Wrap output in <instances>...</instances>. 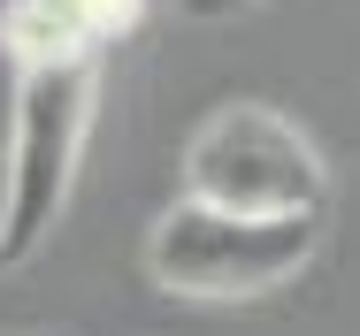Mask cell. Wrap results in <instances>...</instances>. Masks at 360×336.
I'll list each match as a JSON object with an SVG mask.
<instances>
[{"label":"cell","instance_id":"obj_1","mask_svg":"<svg viewBox=\"0 0 360 336\" xmlns=\"http://www.w3.org/2000/svg\"><path fill=\"white\" fill-rule=\"evenodd\" d=\"M100 115V62L23 69L8 76V137H0V176H8V214H0V268H23L70 214L77 168Z\"/></svg>","mask_w":360,"mask_h":336},{"label":"cell","instance_id":"obj_5","mask_svg":"<svg viewBox=\"0 0 360 336\" xmlns=\"http://www.w3.org/2000/svg\"><path fill=\"white\" fill-rule=\"evenodd\" d=\"M253 8H269V0H176V15H192V23H230V15H253Z\"/></svg>","mask_w":360,"mask_h":336},{"label":"cell","instance_id":"obj_3","mask_svg":"<svg viewBox=\"0 0 360 336\" xmlns=\"http://www.w3.org/2000/svg\"><path fill=\"white\" fill-rule=\"evenodd\" d=\"M176 199L222 214H330L322 145L269 100H222L184 137V191Z\"/></svg>","mask_w":360,"mask_h":336},{"label":"cell","instance_id":"obj_2","mask_svg":"<svg viewBox=\"0 0 360 336\" xmlns=\"http://www.w3.org/2000/svg\"><path fill=\"white\" fill-rule=\"evenodd\" d=\"M330 214H222V206L176 199L146 229V275L169 298L192 306H238L269 298L314 268Z\"/></svg>","mask_w":360,"mask_h":336},{"label":"cell","instance_id":"obj_4","mask_svg":"<svg viewBox=\"0 0 360 336\" xmlns=\"http://www.w3.org/2000/svg\"><path fill=\"white\" fill-rule=\"evenodd\" d=\"M153 0H8L0 8V69H62V62H108L146 23Z\"/></svg>","mask_w":360,"mask_h":336},{"label":"cell","instance_id":"obj_6","mask_svg":"<svg viewBox=\"0 0 360 336\" xmlns=\"http://www.w3.org/2000/svg\"><path fill=\"white\" fill-rule=\"evenodd\" d=\"M0 214H8V176H0Z\"/></svg>","mask_w":360,"mask_h":336}]
</instances>
